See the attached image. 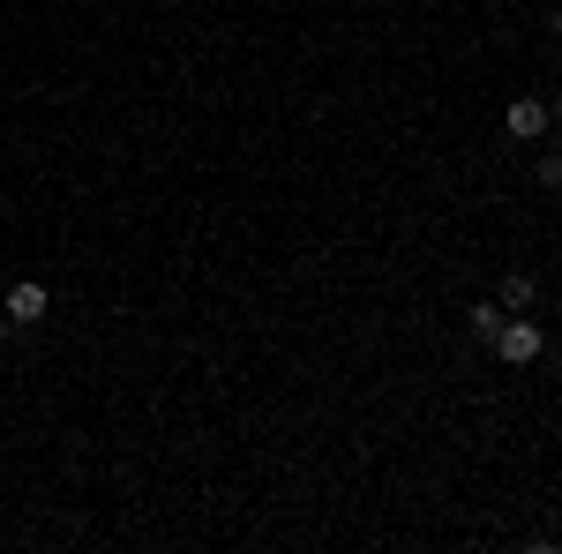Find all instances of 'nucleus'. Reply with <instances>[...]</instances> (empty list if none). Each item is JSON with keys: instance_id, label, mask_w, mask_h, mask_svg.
Segmentation results:
<instances>
[{"instance_id": "1", "label": "nucleus", "mask_w": 562, "mask_h": 554, "mask_svg": "<svg viewBox=\"0 0 562 554\" xmlns=\"http://www.w3.org/2000/svg\"><path fill=\"white\" fill-rule=\"evenodd\" d=\"M548 352V330L532 323V315H503V330H495V360L503 368H532Z\"/></svg>"}, {"instance_id": "2", "label": "nucleus", "mask_w": 562, "mask_h": 554, "mask_svg": "<svg viewBox=\"0 0 562 554\" xmlns=\"http://www.w3.org/2000/svg\"><path fill=\"white\" fill-rule=\"evenodd\" d=\"M45 307H53V293H45L38 278H23V285H8V299H0V315H8L15 330H31V323H45Z\"/></svg>"}, {"instance_id": "3", "label": "nucleus", "mask_w": 562, "mask_h": 554, "mask_svg": "<svg viewBox=\"0 0 562 554\" xmlns=\"http://www.w3.org/2000/svg\"><path fill=\"white\" fill-rule=\"evenodd\" d=\"M503 128H510V143H540V135L555 128V113H548L540 98H510V113H503Z\"/></svg>"}, {"instance_id": "4", "label": "nucleus", "mask_w": 562, "mask_h": 554, "mask_svg": "<svg viewBox=\"0 0 562 554\" xmlns=\"http://www.w3.org/2000/svg\"><path fill=\"white\" fill-rule=\"evenodd\" d=\"M495 299H503V315H532V307H540V278H532V270H510Z\"/></svg>"}, {"instance_id": "5", "label": "nucleus", "mask_w": 562, "mask_h": 554, "mask_svg": "<svg viewBox=\"0 0 562 554\" xmlns=\"http://www.w3.org/2000/svg\"><path fill=\"white\" fill-rule=\"evenodd\" d=\"M495 330H503V299H480V307H473V338L495 344Z\"/></svg>"}, {"instance_id": "6", "label": "nucleus", "mask_w": 562, "mask_h": 554, "mask_svg": "<svg viewBox=\"0 0 562 554\" xmlns=\"http://www.w3.org/2000/svg\"><path fill=\"white\" fill-rule=\"evenodd\" d=\"M540 188L562 195V150H540Z\"/></svg>"}, {"instance_id": "7", "label": "nucleus", "mask_w": 562, "mask_h": 554, "mask_svg": "<svg viewBox=\"0 0 562 554\" xmlns=\"http://www.w3.org/2000/svg\"><path fill=\"white\" fill-rule=\"evenodd\" d=\"M548 31H555V38H562V8H548Z\"/></svg>"}, {"instance_id": "8", "label": "nucleus", "mask_w": 562, "mask_h": 554, "mask_svg": "<svg viewBox=\"0 0 562 554\" xmlns=\"http://www.w3.org/2000/svg\"><path fill=\"white\" fill-rule=\"evenodd\" d=\"M548 113H555V128H562V98H555V105H548Z\"/></svg>"}, {"instance_id": "9", "label": "nucleus", "mask_w": 562, "mask_h": 554, "mask_svg": "<svg viewBox=\"0 0 562 554\" xmlns=\"http://www.w3.org/2000/svg\"><path fill=\"white\" fill-rule=\"evenodd\" d=\"M487 8H510V0H487Z\"/></svg>"}]
</instances>
